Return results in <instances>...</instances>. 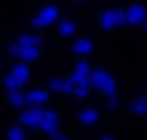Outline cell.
<instances>
[{"mask_svg":"<svg viewBox=\"0 0 147 140\" xmlns=\"http://www.w3.org/2000/svg\"><path fill=\"white\" fill-rule=\"evenodd\" d=\"M55 20H59V7L50 4V5H45L39 13L34 16L32 20V25L36 28H45L51 23H55Z\"/></svg>","mask_w":147,"mask_h":140,"instance_id":"cell-2","label":"cell"},{"mask_svg":"<svg viewBox=\"0 0 147 140\" xmlns=\"http://www.w3.org/2000/svg\"><path fill=\"white\" fill-rule=\"evenodd\" d=\"M41 119H46V121L59 122V114H57L55 110H43V112H41Z\"/></svg>","mask_w":147,"mask_h":140,"instance_id":"cell-23","label":"cell"},{"mask_svg":"<svg viewBox=\"0 0 147 140\" xmlns=\"http://www.w3.org/2000/svg\"><path fill=\"white\" fill-rule=\"evenodd\" d=\"M7 140H25V131L20 126H13L7 131Z\"/></svg>","mask_w":147,"mask_h":140,"instance_id":"cell-17","label":"cell"},{"mask_svg":"<svg viewBox=\"0 0 147 140\" xmlns=\"http://www.w3.org/2000/svg\"><path fill=\"white\" fill-rule=\"evenodd\" d=\"M113 14H115V27L126 25V11L124 9H113Z\"/></svg>","mask_w":147,"mask_h":140,"instance_id":"cell-21","label":"cell"},{"mask_svg":"<svg viewBox=\"0 0 147 140\" xmlns=\"http://www.w3.org/2000/svg\"><path fill=\"white\" fill-rule=\"evenodd\" d=\"M92 50H94V43L89 37H80L73 43V51L76 55H89Z\"/></svg>","mask_w":147,"mask_h":140,"instance_id":"cell-7","label":"cell"},{"mask_svg":"<svg viewBox=\"0 0 147 140\" xmlns=\"http://www.w3.org/2000/svg\"><path fill=\"white\" fill-rule=\"evenodd\" d=\"M78 121L83 126H92V124H96L99 121V112H96L94 108H85V110H82L78 114Z\"/></svg>","mask_w":147,"mask_h":140,"instance_id":"cell-8","label":"cell"},{"mask_svg":"<svg viewBox=\"0 0 147 140\" xmlns=\"http://www.w3.org/2000/svg\"><path fill=\"white\" fill-rule=\"evenodd\" d=\"M59 34L62 37H71L73 34H76V23L73 20H62L59 23Z\"/></svg>","mask_w":147,"mask_h":140,"instance_id":"cell-11","label":"cell"},{"mask_svg":"<svg viewBox=\"0 0 147 140\" xmlns=\"http://www.w3.org/2000/svg\"><path fill=\"white\" fill-rule=\"evenodd\" d=\"M90 85H94V87H98L103 94L107 96H115V92H117V83H115L113 76L105 71V69H96V71H90Z\"/></svg>","mask_w":147,"mask_h":140,"instance_id":"cell-1","label":"cell"},{"mask_svg":"<svg viewBox=\"0 0 147 140\" xmlns=\"http://www.w3.org/2000/svg\"><path fill=\"white\" fill-rule=\"evenodd\" d=\"M145 21V7L142 4H133L126 11V23L129 25H140Z\"/></svg>","mask_w":147,"mask_h":140,"instance_id":"cell-3","label":"cell"},{"mask_svg":"<svg viewBox=\"0 0 147 140\" xmlns=\"http://www.w3.org/2000/svg\"><path fill=\"white\" fill-rule=\"evenodd\" d=\"M99 25L103 30H112L115 27V14H113V9H108L105 11L99 18Z\"/></svg>","mask_w":147,"mask_h":140,"instance_id":"cell-13","label":"cell"},{"mask_svg":"<svg viewBox=\"0 0 147 140\" xmlns=\"http://www.w3.org/2000/svg\"><path fill=\"white\" fill-rule=\"evenodd\" d=\"M25 99L27 103L30 105H34V106H39V105H45L48 99H50V96L46 91H41V89H32V91H28L25 94Z\"/></svg>","mask_w":147,"mask_h":140,"instance_id":"cell-5","label":"cell"},{"mask_svg":"<svg viewBox=\"0 0 147 140\" xmlns=\"http://www.w3.org/2000/svg\"><path fill=\"white\" fill-rule=\"evenodd\" d=\"M57 124L59 122H53V121H46V119H41L39 121V124H37V128H41V130H43L45 133H51V131H55L57 130Z\"/></svg>","mask_w":147,"mask_h":140,"instance_id":"cell-19","label":"cell"},{"mask_svg":"<svg viewBox=\"0 0 147 140\" xmlns=\"http://www.w3.org/2000/svg\"><path fill=\"white\" fill-rule=\"evenodd\" d=\"M9 103H11L13 106H16V108H23V106L27 105V99H25V94L22 92V91H18V89H14V91H9Z\"/></svg>","mask_w":147,"mask_h":140,"instance_id":"cell-12","label":"cell"},{"mask_svg":"<svg viewBox=\"0 0 147 140\" xmlns=\"http://www.w3.org/2000/svg\"><path fill=\"white\" fill-rule=\"evenodd\" d=\"M16 43L22 45V46H39L41 43H43V39L39 36H36V34H22Z\"/></svg>","mask_w":147,"mask_h":140,"instance_id":"cell-14","label":"cell"},{"mask_svg":"<svg viewBox=\"0 0 147 140\" xmlns=\"http://www.w3.org/2000/svg\"><path fill=\"white\" fill-rule=\"evenodd\" d=\"M4 85H5V89H7V91H14V89H20V87H22V85H20V82L13 76L11 73H9L7 76L4 78Z\"/></svg>","mask_w":147,"mask_h":140,"instance_id":"cell-20","label":"cell"},{"mask_svg":"<svg viewBox=\"0 0 147 140\" xmlns=\"http://www.w3.org/2000/svg\"><path fill=\"white\" fill-rule=\"evenodd\" d=\"M50 137L53 138V140H71V138H69L67 135H64V133H60L59 130H55V131H51V133H50Z\"/></svg>","mask_w":147,"mask_h":140,"instance_id":"cell-24","label":"cell"},{"mask_svg":"<svg viewBox=\"0 0 147 140\" xmlns=\"http://www.w3.org/2000/svg\"><path fill=\"white\" fill-rule=\"evenodd\" d=\"M39 55H41V51L37 46H22V50L18 53V57L23 62H34L39 59Z\"/></svg>","mask_w":147,"mask_h":140,"instance_id":"cell-9","label":"cell"},{"mask_svg":"<svg viewBox=\"0 0 147 140\" xmlns=\"http://www.w3.org/2000/svg\"><path fill=\"white\" fill-rule=\"evenodd\" d=\"M99 140H115V138H113L112 135H103V137H101Z\"/></svg>","mask_w":147,"mask_h":140,"instance_id":"cell-27","label":"cell"},{"mask_svg":"<svg viewBox=\"0 0 147 140\" xmlns=\"http://www.w3.org/2000/svg\"><path fill=\"white\" fill-rule=\"evenodd\" d=\"M131 110H133V114L136 117H145V114H147V101H145L144 96H140V98H136L133 101Z\"/></svg>","mask_w":147,"mask_h":140,"instance_id":"cell-15","label":"cell"},{"mask_svg":"<svg viewBox=\"0 0 147 140\" xmlns=\"http://www.w3.org/2000/svg\"><path fill=\"white\" fill-rule=\"evenodd\" d=\"M20 50H22V45H18V43H14V45L9 46V53H11V55H14V57H18Z\"/></svg>","mask_w":147,"mask_h":140,"instance_id":"cell-25","label":"cell"},{"mask_svg":"<svg viewBox=\"0 0 147 140\" xmlns=\"http://www.w3.org/2000/svg\"><path fill=\"white\" fill-rule=\"evenodd\" d=\"M41 112L43 110H41L39 106H34V108L23 112L22 117H20V121H22V124L27 126V128H37V124L41 121Z\"/></svg>","mask_w":147,"mask_h":140,"instance_id":"cell-4","label":"cell"},{"mask_svg":"<svg viewBox=\"0 0 147 140\" xmlns=\"http://www.w3.org/2000/svg\"><path fill=\"white\" fill-rule=\"evenodd\" d=\"M71 92L75 94L78 99H85V98H89V94H90V85H76V87H73Z\"/></svg>","mask_w":147,"mask_h":140,"instance_id":"cell-18","label":"cell"},{"mask_svg":"<svg viewBox=\"0 0 147 140\" xmlns=\"http://www.w3.org/2000/svg\"><path fill=\"white\" fill-rule=\"evenodd\" d=\"M11 74L20 82V85H25L28 82V78H30V68L27 66L25 62H18V64H14V66H13Z\"/></svg>","mask_w":147,"mask_h":140,"instance_id":"cell-6","label":"cell"},{"mask_svg":"<svg viewBox=\"0 0 147 140\" xmlns=\"http://www.w3.org/2000/svg\"><path fill=\"white\" fill-rule=\"evenodd\" d=\"M117 106V98L115 96H108V108H115Z\"/></svg>","mask_w":147,"mask_h":140,"instance_id":"cell-26","label":"cell"},{"mask_svg":"<svg viewBox=\"0 0 147 140\" xmlns=\"http://www.w3.org/2000/svg\"><path fill=\"white\" fill-rule=\"evenodd\" d=\"M67 80L73 83V87H76V85H90V76H85V74H78V73H73Z\"/></svg>","mask_w":147,"mask_h":140,"instance_id":"cell-16","label":"cell"},{"mask_svg":"<svg viewBox=\"0 0 147 140\" xmlns=\"http://www.w3.org/2000/svg\"><path fill=\"white\" fill-rule=\"evenodd\" d=\"M76 2H87V0H76Z\"/></svg>","mask_w":147,"mask_h":140,"instance_id":"cell-28","label":"cell"},{"mask_svg":"<svg viewBox=\"0 0 147 140\" xmlns=\"http://www.w3.org/2000/svg\"><path fill=\"white\" fill-rule=\"evenodd\" d=\"M75 73H78V74H85V76H89V74H90L89 62H85V60L78 62V64H76V69H75Z\"/></svg>","mask_w":147,"mask_h":140,"instance_id":"cell-22","label":"cell"},{"mask_svg":"<svg viewBox=\"0 0 147 140\" xmlns=\"http://www.w3.org/2000/svg\"><path fill=\"white\" fill-rule=\"evenodd\" d=\"M50 89L55 91V92H60V94H69L73 91V83L69 80H59V78H53L50 80Z\"/></svg>","mask_w":147,"mask_h":140,"instance_id":"cell-10","label":"cell"}]
</instances>
